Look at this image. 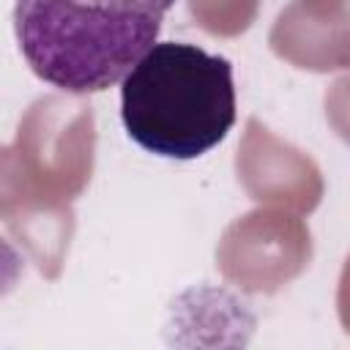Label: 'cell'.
Segmentation results:
<instances>
[{
	"label": "cell",
	"instance_id": "obj_1",
	"mask_svg": "<svg viewBox=\"0 0 350 350\" xmlns=\"http://www.w3.org/2000/svg\"><path fill=\"white\" fill-rule=\"evenodd\" d=\"M175 0H16L14 33L30 71L63 93L120 85L156 46Z\"/></svg>",
	"mask_w": 350,
	"mask_h": 350
},
{
	"label": "cell",
	"instance_id": "obj_2",
	"mask_svg": "<svg viewBox=\"0 0 350 350\" xmlns=\"http://www.w3.org/2000/svg\"><path fill=\"white\" fill-rule=\"evenodd\" d=\"M238 115L232 63L197 44H156L120 82V123L142 150L191 161L213 150Z\"/></svg>",
	"mask_w": 350,
	"mask_h": 350
}]
</instances>
